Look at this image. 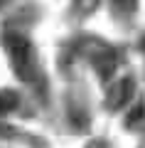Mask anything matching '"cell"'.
<instances>
[{
    "label": "cell",
    "instance_id": "obj_1",
    "mask_svg": "<svg viewBox=\"0 0 145 148\" xmlns=\"http://www.w3.org/2000/svg\"><path fill=\"white\" fill-rule=\"evenodd\" d=\"M5 47H7V54H10V62H12L15 74L22 82H30L32 74H35V59H32L30 40L22 37V35H7Z\"/></svg>",
    "mask_w": 145,
    "mask_h": 148
},
{
    "label": "cell",
    "instance_id": "obj_2",
    "mask_svg": "<svg viewBox=\"0 0 145 148\" xmlns=\"http://www.w3.org/2000/svg\"><path fill=\"white\" fill-rule=\"evenodd\" d=\"M133 89H135V82L130 79V77L116 82V84L108 89V94H106V104H108V109H113V111L116 109H123V106L130 101V96H133Z\"/></svg>",
    "mask_w": 145,
    "mask_h": 148
},
{
    "label": "cell",
    "instance_id": "obj_3",
    "mask_svg": "<svg viewBox=\"0 0 145 148\" xmlns=\"http://www.w3.org/2000/svg\"><path fill=\"white\" fill-rule=\"evenodd\" d=\"M93 67H96V72H99L101 79L108 82L111 77H113L116 67H118V57H116V52L111 47H103L99 54H93Z\"/></svg>",
    "mask_w": 145,
    "mask_h": 148
},
{
    "label": "cell",
    "instance_id": "obj_4",
    "mask_svg": "<svg viewBox=\"0 0 145 148\" xmlns=\"http://www.w3.org/2000/svg\"><path fill=\"white\" fill-rule=\"evenodd\" d=\"M17 104H20V96H17V91H0V116L3 114H10L12 109H17Z\"/></svg>",
    "mask_w": 145,
    "mask_h": 148
},
{
    "label": "cell",
    "instance_id": "obj_5",
    "mask_svg": "<svg viewBox=\"0 0 145 148\" xmlns=\"http://www.w3.org/2000/svg\"><path fill=\"white\" fill-rule=\"evenodd\" d=\"M145 121V106L143 104H135L133 109L128 111V116H125V126L128 128H135L138 123H143Z\"/></svg>",
    "mask_w": 145,
    "mask_h": 148
},
{
    "label": "cell",
    "instance_id": "obj_6",
    "mask_svg": "<svg viewBox=\"0 0 145 148\" xmlns=\"http://www.w3.org/2000/svg\"><path fill=\"white\" fill-rule=\"evenodd\" d=\"M113 5L118 8V10H123V12H135L138 0H113Z\"/></svg>",
    "mask_w": 145,
    "mask_h": 148
},
{
    "label": "cell",
    "instance_id": "obj_7",
    "mask_svg": "<svg viewBox=\"0 0 145 148\" xmlns=\"http://www.w3.org/2000/svg\"><path fill=\"white\" fill-rule=\"evenodd\" d=\"M74 3H76V8H79L81 12H91L93 8L99 5V0H74Z\"/></svg>",
    "mask_w": 145,
    "mask_h": 148
},
{
    "label": "cell",
    "instance_id": "obj_8",
    "mask_svg": "<svg viewBox=\"0 0 145 148\" xmlns=\"http://www.w3.org/2000/svg\"><path fill=\"white\" fill-rule=\"evenodd\" d=\"M143 49H145V40H143Z\"/></svg>",
    "mask_w": 145,
    "mask_h": 148
}]
</instances>
